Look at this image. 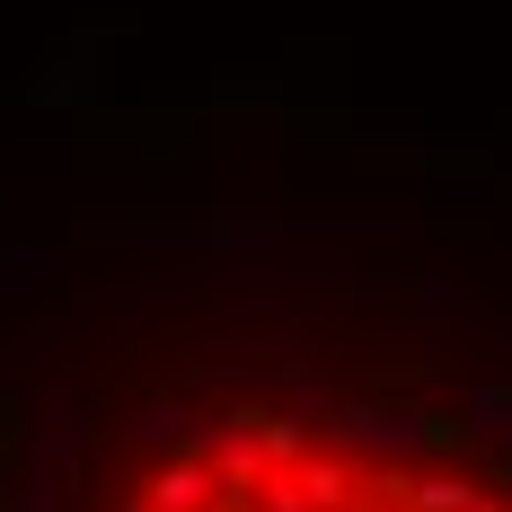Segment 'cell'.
<instances>
[{"instance_id":"1","label":"cell","mask_w":512,"mask_h":512,"mask_svg":"<svg viewBox=\"0 0 512 512\" xmlns=\"http://www.w3.org/2000/svg\"><path fill=\"white\" fill-rule=\"evenodd\" d=\"M106 512H512V460L442 424L230 398L177 415Z\"/></svg>"}]
</instances>
